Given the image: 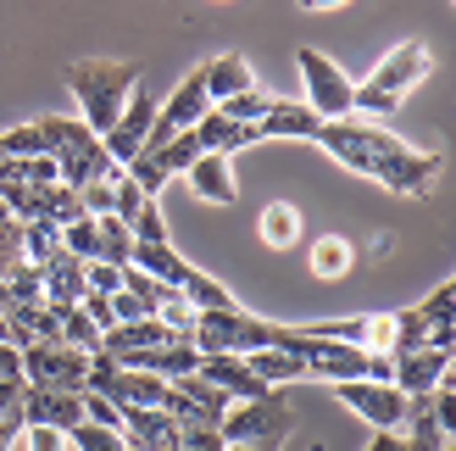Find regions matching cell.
I'll list each match as a JSON object with an SVG mask.
<instances>
[{"instance_id":"816d5d0a","label":"cell","mask_w":456,"mask_h":451,"mask_svg":"<svg viewBox=\"0 0 456 451\" xmlns=\"http://www.w3.org/2000/svg\"><path fill=\"white\" fill-rule=\"evenodd\" d=\"M106 301H111V318H118V324H140L145 318V307L134 301L128 290H118V296H106Z\"/></svg>"},{"instance_id":"836d02e7","label":"cell","mask_w":456,"mask_h":451,"mask_svg":"<svg viewBox=\"0 0 456 451\" xmlns=\"http://www.w3.org/2000/svg\"><path fill=\"white\" fill-rule=\"evenodd\" d=\"M200 156V140H195V128H184V134H173L167 145H156V162L167 168V178H184V168Z\"/></svg>"},{"instance_id":"44dd1931","label":"cell","mask_w":456,"mask_h":451,"mask_svg":"<svg viewBox=\"0 0 456 451\" xmlns=\"http://www.w3.org/2000/svg\"><path fill=\"white\" fill-rule=\"evenodd\" d=\"M195 140H200V151L234 156V151H245V145H256V123H234V118H223V111L212 106L207 118L195 123Z\"/></svg>"},{"instance_id":"d590c367","label":"cell","mask_w":456,"mask_h":451,"mask_svg":"<svg viewBox=\"0 0 456 451\" xmlns=\"http://www.w3.org/2000/svg\"><path fill=\"white\" fill-rule=\"evenodd\" d=\"M67 446H73V451H128V440L118 430H101V423H78V430H67Z\"/></svg>"},{"instance_id":"9c48e42d","label":"cell","mask_w":456,"mask_h":451,"mask_svg":"<svg viewBox=\"0 0 456 451\" xmlns=\"http://www.w3.org/2000/svg\"><path fill=\"white\" fill-rule=\"evenodd\" d=\"M151 123H156V95L145 89V78L134 84V95H128V106L118 111V123H111L106 134H101V145H106V156L118 168H128L134 156L145 151V140H151Z\"/></svg>"},{"instance_id":"1f68e13d","label":"cell","mask_w":456,"mask_h":451,"mask_svg":"<svg viewBox=\"0 0 456 451\" xmlns=\"http://www.w3.org/2000/svg\"><path fill=\"white\" fill-rule=\"evenodd\" d=\"M39 217H45V223H56V229H67V223H78V217H89V212H84L78 190H67V184H45V207H39Z\"/></svg>"},{"instance_id":"f5cc1de1","label":"cell","mask_w":456,"mask_h":451,"mask_svg":"<svg viewBox=\"0 0 456 451\" xmlns=\"http://www.w3.org/2000/svg\"><path fill=\"white\" fill-rule=\"evenodd\" d=\"M22 390H28V379H22V373H17V379H0V418H6L17 401H22Z\"/></svg>"},{"instance_id":"6f0895ef","label":"cell","mask_w":456,"mask_h":451,"mask_svg":"<svg viewBox=\"0 0 456 451\" xmlns=\"http://www.w3.org/2000/svg\"><path fill=\"white\" fill-rule=\"evenodd\" d=\"M228 451H279V440H250V446H228Z\"/></svg>"},{"instance_id":"c3c4849f","label":"cell","mask_w":456,"mask_h":451,"mask_svg":"<svg viewBox=\"0 0 456 451\" xmlns=\"http://www.w3.org/2000/svg\"><path fill=\"white\" fill-rule=\"evenodd\" d=\"M451 301H456V290H451V284H435V296L418 301V312H423L428 324H445V318H451Z\"/></svg>"},{"instance_id":"ac0fdd59","label":"cell","mask_w":456,"mask_h":451,"mask_svg":"<svg viewBox=\"0 0 456 451\" xmlns=\"http://www.w3.org/2000/svg\"><path fill=\"white\" fill-rule=\"evenodd\" d=\"M184 178H190V190H195L200 201H212V207H234V201H240L234 168H228V156H217V151H200L195 162L184 168Z\"/></svg>"},{"instance_id":"277c9868","label":"cell","mask_w":456,"mask_h":451,"mask_svg":"<svg viewBox=\"0 0 456 451\" xmlns=\"http://www.w3.org/2000/svg\"><path fill=\"white\" fill-rule=\"evenodd\" d=\"M195 351H228V357H250V351H267L279 340V324L256 318L245 307H228V312H195V329H190Z\"/></svg>"},{"instance_id":"7bdbcfd3","label":"cell","mask_w":456,"mask_h":451,"mask_svg":"<svg viewBox=\"0 0 456 451\" xmlns=\"http://www.w3.org/2000/svg\"><path fill=\"white\" fill-rule=\"evenodd\" d=\"M145 201H151V195H140V190L128 184V173H123L118 184H111V217H118V223H134V212H140Z\"/></svg>"},{"instance_id":"d6a6232c","label":"cell","mask_w":456,"mask_h":451,"mask_svg":"<svg viewBox=\"0 0 456 451\" xmlns=\"http://www.w3.org/2000/svg\"><path fill=\"white\" fill-rule=\"evenodd\" d=\"M123 173H128V184L140 190V195H151V201L167 190V168L156 162V151H140V156H134V162H128Z\"/></svg>"},{"instance_id":"60d3db41","label":"cell","mask_w":456,"mask_h":451,"mask_svg":"<svg viewBox=\"0 0 456 451\" xmlns=\"http://www.w3.org/2000/svg\"><path fill=\"white\" fill-rule=\"evenodd\" d=\"M0 151L22 162V156H45V140H39V128H34V123H17V128L0 134Z\"/></svg>"},{"instance_id":"484cf974","label":"cell","mask_w":456,"mask_h":451,"mask_svg":"<svg viewBox=\"0 0 456 451\" xmlns=\"http://www.w3.org/2000/svg\"><path fill=\"white\" fill-rule=\"evenodd\" d=\"M245 368L256 373L267 390H284V385H295V379H306L301 357H289V351H279V346H267V351H250V357H245Z\"/></svg>"},{"instance_id":"db71d44e","label":"cell","mask_w":456,"mask_h":451,"mask_svg":"<svg viewBox=\"0 0 456 451\" xmlns=\"http://www.w3.org/2000/svg\"><path fill=\"white\" fill-rule=\"evenodd\" d=\"M362 451H406V435L401 430H373V440L362 446Z\"/></svg>"},{"instance_id":"5bb4252c","label":"cell","mask_w":456,"mask_h":451,"mask_svg":"<svg viewBox=\"0 0 456 451\" xmlns=\"http://www.w3.org/2000/svg\"><path fill=\"white\" fill-rule=\"evenodd\" d=\"M445 379H451V357H445V351H428V346H418V351L395 357V373H390V385H395L401 396H428V390H440Z\"/></svg>"},{"instance_id":"f35d334b","label":"cell","mask_w":456,"mask_h":451,"mask_svg":"<svg viewBox=\"0 0 456 451\" xmlns=\"http://www.w3.org/2000/svg\"><path fill=\"white\" fill-rule=\"evenodd\" d=\"M267 106H273V95H267V89H245V95L223 101L217 111H223V118H234V123H262V118H267Z\"/></svg>"},{"instance_id":"5b68a950","label":"cell","mask_w":456,"mask_h":451,"mask_svg":"<svg viewBox=\"0 0 456 451\" xmlns=\"http://www.w3.org/2000/svg\"><path fill=\"white\" fill-rule=\"evenodd\" d=\"M295 67H301V84H306V106L317 111L323 123H334V118H351V78H346V67H339L334 56H323V51H312V45H301L295 51Z\"/></svg>"},{"instance_id":"ffe728a7","label":"cell","mask_w":456,"mask_h":451,"mask_svg":"<svg viewBox=\"0 0 456 451\" xmlns=\"http://www.w3.org/2000/svg\"><path fill=\"white\" fill-rule=\"evenodd\" d=\"M195 363H200V351H195V340L190 334H167L162 346H151V351H140L128 368H145V373H156V379H184V373H195Z\"/></svg>"},{"instance_id":"b9f144b4","label":"cell","mask_w":456,"mask_h":451,"mask_svg":"<svg viewBox=\"0 0 456 451\" xmlns=\"http://www.w3.org/2000/svg\"><path fill=\"white\" fill-rule=\"evenodd\" d=\"M84 423H101V430H118L123 435V407L118 401H106L95 390H84Z\"/></svg>"},{"instance_id":"ba28073f","label":"cell","mask_w":456,"mask_h":451,"mask_svg":"<svg viewBox=\"0 0 456 451\" xmlns=\"http://www.w3.org/2000/svg\"><path fill=\"white\" fill-rule=\"evenodd\" d=\"M428 67H435L428 45H423V39H401L395 51L373 67V78H368V84H356V89H362V95H390V101H401L406 89H418V84L428 78Z\"/></svg>"},{"instance_id":"2e32d148","label":"cell","mask_w":456,"mask_h":451,"mask_svg":"<svg viewBox=\"0 0 456 451\" xmlns=\"http://www.w3.org/2000/svg\"><path fill=\"white\" fill-rule=\"evenodd\" d=\"M178 423L162 407H123V440L140 451H178Z\"/></svg>"},{"instance_id":"ee69618b","label":"cell","mask_w":456,"mask_h":451,"mask_svg":"<svg viewBox=\"0 0 456 451\" xmlns=\"http://www.w3.org/2000/svg\"><path fill=\"white\" fill-rule=\"evenodd\" d=\"M156 324H162L167 334H190V329H195V307H190L184 296H173L167 307H156Z\"/></svg>"},{"instance_id":"6da1fadb","label":"cell","mask_w":456,"mask_h":451,"mask_svg":"<svg viewBox=\"0 0 456 451\" xmlns=\"http://www.w3.org/2000/svg\"><path fill=\"white\" fill-rule=\"evenodd\" d=\"M312 145H323L334 162H346L362 178H379V184L395 190V195H423L428 184H435V173H440V156L435 151L406 145L401 134L379 128L368 118H334V123L317 128Z\"/></svg>"},{"instance_id":"e0dca14e","label":"cell","mask_w":456,"mask_h":451,"mask_svg":"<svg viewBox=\"0 0 456 451\" xmlns=\"http://www.w3.org/2000/svg\"><path fill=\"white\" fill-rule=\"evenodd\" d=\"M317 128H323V118H317L306 101H279L273 95L267 118L256 123V140H317Z\"/></svg>"},{"instance_id":"8992f818","label":"cell","mask_w":456,"mask_h":451,"mask_svg":"<svg viewBox=\"0 0 456 451\" xmlns=\"http://www.w3.org/2000/svg\"><path fill=\"white\" fill-rule=\"evenodd\" d=\"M84 373H89V357L61 346V340H28L22 346V379L34 390H84Z\"/></svg>"},{"instance_id":"30bf717a","label":"cell","mask_w":456,"mask_h":451,"mask_svg":"<svg viewBox=\"0 0 456 451\" xmlns=\"http://www.w3.org/2000/svg\"><path fill=\"white\" fill-rule=\"evenodd\" d=\"M217 435H223L228 446H250V440H279V435H284V396L273 390V396H262V401H234V407L223 413Z\"/></svg>"},{"instance_id":"cb8c5ba5","label":"cell","mask_w":456,"mask_h":451,"mask_svg":"<svg viewBox=\"0 0 456 451\" xmlns=\"http://www.w3.org/2000/svg\"><path fill=\"white\" fill-rule=\"evenodd\" d=\"M306 262H312V279H346L351 274V262H356V245L346 240V234H323V240H312V251H306Z\"/></svg>"},{"instance_id":"4316f807","label":"cell","mask_w":456,"mask_h":451,"mask_svg":"<svg viewBox=\"0 0 456 451\" xmlns=\"http://www.w3.org/2000/svg\"><path fill=\"white\" fill-rule=\"evenodd\" d=\"M256 234L273 245V251H289V245L301 240V212H295L289 201H267L262 217H256Z\"/></svg>"},{"instance_id":"83f0119b","label":"cell","mask_w":456,"mask_h":451,"mask_svg":"<svg viewBox=\"0 0 456 451\" xmlns=\"http://www.w3.org/2000/svg\"><path fill=\"white\" fill-rule=\"evenodd\" d=\"M128 257H134V234H128V223H118V217H95V262H106V267H128Z\"/></svg>"},{"instance_id":"8fae6325","label":"cell","mask_w":456,"mask_h":451,"mask_svg":"<svg viewBox=\"0 0 456 451\" xmlns=\"http://www.w3.org/2000/svg\"><path fill=\"white\" fill-rule=\"evenodd\" d=\"M334 396L356 418H368L373 430H401V418H406V396L395 385H379V379H346V385H334Z\"/></svg>"},{"instance_id":"11a10c76","label":"cell","mask_w":456,"mask_h":451,"mask_svg":"<svg viewBox=\"0 0 456 451\" xmlns=\"http://www.w3.org/2000/svg\"><path fill=\"white\" fill-rule=\"evenodd\" d=\"M17 373H22V351L0 340V379H17Z\"/></svg>"},{"instance_id":"7c38bea8","label":"cell","mask_w":456,"mask_h":451,"mask_svg":"<svg viewBox=\"0 0 456 451\" xmlns=\"http://www.w3.org/2000/svg\"><path fill=\"white\" fill-rule=\"evenodd\" d=\"M17 413H22V423H51V430H78L84 423V390H22V401H17Z\"/></svg>"},{"instance_id":"7a4b0ae2","label":"cell","mask_w":456,"mask_h":451,"mask_svg":"<svg viewBox=\"0 0 456 451\" xmlns=\"http://www.w3.org/2000/svg\"><path fill=\"white\" fill-rule=\"evenodd\" d=\"M134 84H140V67L123 62V56H78L67 62V89L78 101V123L89 134H106L118 123V111L128 106Z\"/></svg>"},{"instance_id":"7dc6e473","label":"cell","mask_w":456,"mask_h":451,"mask_svg":"<svg viewBox=\"0 0 456 451\" xmlns=\"http://www.w3.org/2000/svg\"><path fill=\"white\" fill-rule=\"evenodd\" d=\"M22 184H61L56 156H22Z\"/></svg>"},{"instance_id":"52a82bcc","label":"cell","mask_w":456,"mask_h":451,"mask_svg":"<svg viewBox=\"0 0 456 451\" xmlns=\"http://www.w3.org/2000/svg\"><path fill=\"white\" fill-rule=\"evenodd\" d=\"M207 111H212V101H207V84H200V67H190V73L162 95V106H156V123H151L145 151H156V145H167L173 134L195 128L200 118H207Z\"/></svg>"},{"instance_id":"f907efd6","label":"cell","mask_w":456,"mask_h":451,"mask_svg":"<svg viewBox=\"0 0 456 451\" xmlns=\"http://www.w3.org/2000/svg\"><path fill=\"white\" fill-rule=\"evenodd\" d=\"M78 201H84V212H89V217H106V212H111V184H84Z\"/></svg>"},{"instance_id":"7402d4cb","label":"cell","mask_w":456,"mask_h":451,"mask_svg":"<svg viewBox=\"0 0 456 451\" xmlns=\"http://www.w3.org/2000/svg\"><path fill=\"white\" fill-rule=\"evenodd\" d=\"M106 401H118V407H162V401H167V379H156L145 368H118Z\"/></svg>"},{"instance_id":"3957f363","label":"cell","mask_w":456,"mask_h":451,"mask_svg":"<svg viewBox=\"0 0 456 451\" xmlns=\"http://www.w3.org/2000/svg\"><path fill=\"white\" fill-rule=\"evenodd\" d=\"M39 140H45V156H56V173L67 190H84V184H118L123 168L106 156L101 134H89L78 118H67V111H51V118H39Z\"/></svg>"},{"instance_id":"ab89813d","label":"cell","mask_w":456,"mask_h":451,"mask_svg":"<svg viewBox=\"0 0 456 451\" xmlns=\"http://www.w3.org/2000/svg\"><path fill=\"white\" fill-rule=\"evenodd\" d=\"M61 251L78 257V262H95V217H78L61 229Z\"/></svg>"},{"instance_id":"8d00e7d4","label":"cell","mask_w":456,"mask_h":451,"mask_svg":"<svg viewBox=\"0 0 456 451\" xmlns=\"http://www.w3.org/2000/svg\"><path fill=\"white\" fill-rule=\"evenodd\" d=\"M423 334H428V318H423L418 307H401V312H395V351H390V357L418 351V346H423Z\"/></svg>"},{"instance_id":"f6af8a7d","label":"cell","mask_w":456,"mask_h":451,"mask_svg":"<svg viewBox=\"0 0 456 451\" xmlns=\"http://www.w3.org/2000/svg\"><path fill=\"white\" fill-rule=\"evenodd\" d=\"M22 451H67V435L51 423H22Z\"/></svg>"},{"instance_id":"9a60e30c","label":"cell","mask_w":456,"mask_h":451,"mask_svg":"<svg viewBox=\"0 0 456 451\" xmlns=\"http://www.w3.org/2000/svg\"><path fill=\"white\" fill-rule=\"evenodd\" d=\"M200 84H207V101L223 106V101L245 95V89H256V73H250V62H245L240 51H223V56H207V62H200Z\"/></svg>"},{"instance_id":"681fc988","label":"cell","mask_w":456,"mask_h":451,"mask_svg":"<svg viewBox=\"0 0 456 451\" xmlns=\"http://www.w3.org/2000/svg\"><path fill=\"white\" fill-rule=\"evenodd\" d=\"M178 451H228V440L217 430H200V423H195V430L178 435Z\"/></svg>"},{"instance_id":"4dcf8cb0","label":"cell","mask_w":456,"mask_h":451,"mask_svg":"<svg viewBox=\"0 0 456 451\" xmlns=\"http://www.w3.org/2000/svg\"><path fill=\"white\" fill-rule=\"evenodd\" d=\"M61 251V229L56 223H45V217H34V223H22V262H51Z\"/></svg>"},{"instance_id":"74e56055","label":"cell","mask_w":456,"mask_h":451,"mask_svg":"<svg viewBox=\"0 0 456 451\" xmlns=\"http://www.w3.org/2000/svg\"><path fill=\"white\" fill-rule=\"evenodd\" d=\"M128 234H134V245H162V240H167V217H162V207H156V201H145V207L134 212Z\"/></svg>"},{"instance_id":"4fadbf2b","label":"cell","mask_w":456,"mask_h":451,"mask_svg":"<svg viewBox=\"0 0 456 451\" xmlns=\"http://www.w3.org/2000/svg\"><path fill=\"white\" fill-rule=\"evenodd\" d=\"M195 373H200V379H212V385H217L228 401H262V396H273L262 379L245 368V357H228V351H200Z\"/></svg>"},{"instance_id":"603a6c76","label":"cell","mask_w":456,"mask_h":451,"mask_svg":"<svg viewBox=\"0 0 456 451\" xmlns=\"http://www.w3.org/2000/svg\"><path fill=\"white\" fill-rule=\"evenodd\" d=\"M128 267H140V274H151V279H162V284H184L190 274H195V267L184 262V257H178L173 251V245L162 240V245H134V257H128Z\"/></svg>"},{"instance_id":"bcb514c9","label":"cell","mask_w":456,"mask_h":451,"mask_svg":"<svg viewBox=\"0 0 456 451\" xmlns=\"http://www.w3.org/2000/svg\"><path fill=\"white\" fill-rule=\"evenodd\" d=\"M84 279H89V290H95V296H118V290H123V267L89 262V267H84Z\"/></svg>"},{"instance_id":"e575fe53","label":"cell","mask_w":456,"mask_h":451,"mask_svg":"<svg viewBox=\"0 0 456 451\" xmlns=\"http://www.w3.org/2000/svg\"><path fill=\"white\" fill-rule=\"evenodd\" d=\"M362 351H379V357H390L395 351V312H368L362 318Z\"/></svg>"},{"instance_id":"d4e9b609","label":"cell","mask_w":456,"mask_h":451,"mask_svg":"<svg viewBox=\"0 0 456 451\" xmlns=\"http://www.w3.org/2000/svg\"><path fill=\"white\" fill-rule=\"evenodd\" d=\"M173 390H178V396H184L190 407L200 413V423H207V430H217V423H223V413L234 407V401H228V396L212 385V379H200V373H184V379H173Z\"/></svg>"},{"instance_id":"f546056e","label":"cell","mask_w":456,"mask_h":451,"mask_svg":"<svg viewBox=\"0 0 456 451\" xmlns=\"http://www.w3.org/2000/svg\"><path fill=\"white\" fill-rule=\"evenodd\" d=\"M123 290H128V296H134V301L145 307V318H156V307H167V301L178 296L173 284H162V279H151V274H140V267H123Z\"/></svg>"},{"instance_id":"680465c9","label":"cell","mask_w":456,"mask_h":451,"mask_svg":"<svg viewBox=\"0 0 456 451\" xmlns=\"http://www.w3.org/2000/svg\"><path fill=\"white\" fill-rule=\"evenodd\" d=\"M0 223H12V212H6V201H0Z\"/></svg>"},{"instance_id":"d6986e66","label":"cell","mask_w":456,"mask_h":451,"mask_svg":"<svg viewBox=\"0 0 456 451\" xmlns=\"http://www.w3.org/2000/svg\"><path fill=\"white\" fill-rule=\"evenodd\" d=\"M84 267H89V262H78V257H67V251H56L51 262H39L45 307H78V301H84V290H89V279H84Z\"/></svg>"},{"instance_id":"9f6ffc18","label":"cell","mask_w":456,"mask_h":451,"mask_svg":"<svg viewBox=\"0 0 456 451\" xmlns=\"http://www.w3.org/2000/svg\"><path fill=\"white\" fill-rule=\"evenodd\" d=\"M334 6H346V0H301V12H334Z\"/></svg>"},{"instance_id":"f1b7e54d","label":"cell","mask_w":456,"mask_h":451,"mask_svg":"<svg viewBox=\"0 0 456 451\" xmlns=\"http://www.w3.org/2000/svg\"><path fill=\"white\" fill-rule=\"evenodd\" d=\"M178 296H184L195 312H228V307H240V301H234V290L217 284V279H207L200 267H195V274H190L184 284H178Z\"/></svg>"}]
</instances>
